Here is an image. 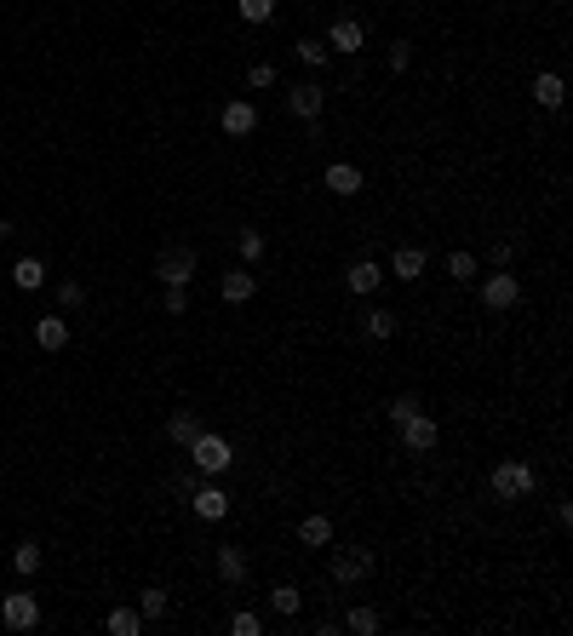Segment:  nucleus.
<instances>
[{"label": "nucleus", "mask_w": 573, "mask_h": 636, "mask_svg": "<svg viewBox=\"0 0 573 636\" xmlns=\"http://www.w3.org/2000/svg\"><path fill=\"white\" fill-rule=\"evenodd\" d=\"M103 625H110V636H138L143 631V613L138 608H110V620H103Z\"/></svg>", "instance_id": "393cba45"}, {"label": "nucleus", "mask_w": 573, "mask_h": 636, "mask_svg": "<svg viewBox=\"0 0 573 636\" xmlns=\"http://www.w3.org/2000/svg\"><path fill=\"white\" fill-rule=\"evenodd\" d=\"M373 574V550H333V579L338 585H362Z\"/></svg>", "instance_id": "1a4fd4ad"}, {"label": "nucleus", "mask_w": 573, "mask_h": 636, "mask_svg": "<svg viewBox=\"0 0 573 636\" xmlns=\"http://www.w3.org/2000/svg\"><path fill=\"white\" fill-rule=\"evenodd\" d=\"M229 631H236V636H259V631H264V620H259L252 608H241V613H229Z\"/></svg>", "instance_id": "c756f323"}, {"label": "nucleus", "mask_w": 573, "mask_h": 636, "mask_svg": "<svg viewBox=\"0 0 573 636\" xmlns=\"http://www.w3.org/2000/svg\"><path fill=\"white\" fill-rule=\"evenodd\" d=\"M218 292H224V304H247L252 292H259V275H252L247 264H236V270L218 275Z\"/></svg>", "instance_id": "9b49d317"}, {"label": "nucleus", "mask_w": 573, "mask_h": 636, "mask_svg": "<svg viewBox=\"0 0 573 636\" xmlns=\"http://www.w3.org/2000/svg\"><path fill=\"white\" fill-rule=\"evenodd\" d=\"M35 567H40V545H17V550H12V574H24V579H29Z\"/></svg>", "instance_id": "c85d7f7f"}, {"label": "nucleus", "mask_w": 573, "mask_h": 636, "mask_svg": "<svg viewBox=\"0 0 573 636\" xmlns=\"http://www.w3.org/2000/svg\"><path fill=\"white\" fill-rule=\"evenodd\" d=\"M322 184L333 189V196H345V201H350V196H362V184H367V178H362V166H350V161H333L327 173H322Z\"/></svg>", "instance_id": "f8f14e48"}, {"label": "nucleus", "mask_w": 573, "mask_h": 636, "mask_svg": "<svg viewBox=\"0 0 573 636\" xmlns=\"http://www.w3.org/2000/svg\"><path fill=\"white\" fill-rule=\"evenodd\" d=\"M367 338H396V315L390 310H373L367 315Z\"/></svg>", "instance_id": "7c9ffc66"}, {"label": "nucleus", "mask_w": 573, "mask_h": 636, "mask_svg": "<svg viewBox=\"0 0 573 636\" xmlns=\"http://www.w3.org/2000/svg\"><path fill=\"white\" fill-rule=\"evenodd\" d=\"M390 275H396V281H419V275H424V247H396Z\"/></svg>", "instance_id": "f3484780"}, {"label": "nucleus", "mask_w": 573, "mask_h": 636, "mask_svg": "<svg viewBox=\"0 0 573 636\" xmlns=\"http://www.w3.org/2000/svg\"><path fill=\"white\" fill-rule=\"evenodd\" d=\"M322 103H327V92H322V87H310V80L287 92V110L299 115V121H315V115H322Z\"/></svg>", "instance_id": "2eb2a0df"}, {"label": "nucleus", "mask_w": 573, "mask_h": 636, "mask_svg": "<svg viewBox=\"0 0 573 636\" xmlns=\"http://www.w3.org/2000/svg\"><path fill=\"white\" fill-rule=\"evenodd\" d=\"M0 275H6V264H0Z\"/></svg>", "instance_id": "58836bf2"}, {"label": "nucleus", "mask_w": 573, "mask_h": 636, "mask_svg": "<svg viewBox=\"0 0 573 636\" xmlns=\"http://www.w3.org/2000/svg\"><path fill=\"white\" fill-rule=\"evenodd\" d=\"M367 47V29L355 24V17H333V29H327V52H345V58H355Z\"/></svg>", "instance_id": "9d476101"}, {"label": "nucleus", "mask_w": 573, "mask_h": 636, "mask_svg": "<svg viewBox=\"0 0 573 636\" xmlns=\"http://www.w3.org/2000/svg\"><path fill=\"white\" fill-rule=\"evenodd\" d=\"M189 464H196L201 476H224L229 464H236V448H229L218 430H201L196 441H189Z\"/></svg>", "instance_id": "f03ea898"}, {"label": "nucleus", "mask_w": 573, "mask_h": 636, "mask_svg": "<svg viewBox=\"0 0 573 636\" xmlns=\"http://www.w3.org/2000/svg\"><path fill=\"white\" fill-rule=\"evenodd\" d=\"M378 281H385V270H378L373 259H355V264L345 270V287L355 292V299H367V292H378Z\"/></svg>", "instance_id": "ddd939ff"}, {"label": "nucleus", "mask_w": 573, "mask_h": 636, "mask_svg": "<svg viewBox=\"0 0 573 636\" xmlns=\"http://www.w3.org/2000/svg\"><path fill=\"white\" fill-rule=\"evenodd\" d=\"M155 275H161V287H189L196 281V247H166L155 259Z\"/></svg>", "instance_id": "7ed1b4c3"}, {"label": "nucleus", "mask_w": 573, "mask_h": 636, "mask_svg": "<svg viewBox=\"0 0 573 636\" xmlns=\"http://www.w3.org/2000/svg\"><path fill=\"white\" fill-rule=\"evenodd\" d=\"M270 608L281 613V620H292V613H304V590L299 585H275L270 590Z\"/></svg>", "instance_id": "412c9836"}, {"label": "nucleus", "mask_w": 573, "mask_h": 636, "mask_svg": "<svg viewBox=\"0 0 573 636\" xmlns=\"http://www.w3.org/2000/svg\"><path fill=\"white\" fill-rule=\"evenodd\" d=\"M236 12H241V24H270L275 0H236Z\"/></svg>", "instance_id": "bb28decb"}, {"label": "nucleus", "mask_w": 573, "mask_h": 636, "mask_svg": "<svg viewBox=\"0 0 573 636\" xmlns=\"http://www.w3.org/2000/svg\"><path fill=\"white\" fill-rule=\"evenodd\" d=\"M378 625H385V620H378V608H350L345 620H338V631H350V636H373Z\"/></svg>", "instance_id": "aec40b11"}, {"label": "nucleus", "mask_w": 573, "mask_h": 636, "mask_svg": "<svg viewBox=\"0 0 573 636\" xmlns=\"http://www.w3.org/2000/svg\"><path fill=\"white\" fill-rule=\"evenodd\" d=\"M562 98H568V87H562V75H557V69L534 75V103H539V110H562Z\"/></svg>", "instance_id": "dca6fc26"}, {"label": "nucleus", "mask_w": 573, "mask_h": 636, "mask_svg": "<svg viewBox=\"0 0 573 636\" xmlns=\"http://www.w3.org/2000/svg\"><path fill=\"white\" fill-rule=\"evenodd\" d=\"M385 63H390V69L401 75V69H408V63H413V47H408V40H396V47H390V58H385Z\"/></svg>", "instance_id": "c9c22d12"}, {"label": "nucleus", "mask_w": 573, "mask_h": 636, "mask_svg": "<svg viewBox=\"0 0 573 636\" xmlns=\"http://www.w3.org/2000/svg\"><path fill=\"white\" fill-rule=\"evenodd\" d=\"M189 511H196L201 522H224V516H229V493L207 476V487H196V493H189Z\"/></svg>", "instance_id": "6e6552de"}, {"label": "nucleus", "mask_w": 573, "mask_h": 636, "mask_svg": "<svg viewBox=\"0 0 573 636\" xmlns=\"http://www.w3.org/2000/svg\"><path fill=\"white\" fill-rule=\"evenodd\" d=\"M0 625H6V631H35L40 625L35 590H12V597H0Z\"/></svg>", "instance_id": "20e7f679"}, {"label": "nucleus", "mask_w": 573, "mask_h": 636, "mask_svg": "<svg viewBox=\"0 0 573 636\" xmlns=\"http://www.w3.org/2000/svg\"><path fill=\"white\" fill-rule=\"evenodd\" d=\"M299 539H304L310 550L333 545V516H304V522H299Z\"/></svg>", "instance_id": "4be33fe9"}, {"label": "nucleus", "mask_w": 573, "mask_h": 636, "mask_svg": "<svg viewBox=\"0 0 573 636\" xmlns=\"http://www.w3.org/2000/svg\"><path fill=\"white\" fill-rule=\"evenodd\" d=\"M448 275H453V281H476V259H471V252H453V259H448Z\"/></svg>", "instance_id": "473e14b6"}, {"label": "nucleus", "mask_w": 573, "mask_h": 636, "mask_svg": "<svg viewBox=\"0 0 573 636\" xmlns=\"http://www.w3.org/2000/svg\"><path fill=\"white\" fill-rule=\"evenodd\" d=\"M166 315H189V287H166Z\"/></svg>", "instance_id": "f704fd0d"}, {"label": "nucleus", "mask_w": 573, "mask_h": 636, "mask_svg": "<svg viewBox=\"0 0 573 636\" xmlns=\"http://www.w3.org/2000/svg\"><path fill=\"white\" fill-rule=\"evenodd\" d=\"M138 613H143V625H150V620H166V590H161V585H143V590H138Z\"/></svg>", "instance_id": "a878e982"}, {"label": "nucleus", "mask_w": 573, "mask_h": 636, "mask_svg": "<svg viewBox=\"0 0 573 636\" xmlns=\"http://www.w3.org/2000/svg\"><path fill=\"white\" fill-rule=\"evenodd\" d=\"M292 58H299L304 69H322V63H327L333 52H327V40H315V35H299V40H292Z\"/></svg>", "instance_id": "6ab92c4d"}, {"label": "nucleus", "mask_w": 573, "mask_h": 636, "mask_svg": "<svg viewBox=\"0 0 573 636\" xmlns=\"http://www.w3.org/2000/svg\"><path fill=\"white\" fill-rule=\"evenodd\" d=\"M396 430H401V441H408L413 453H430L436 441H441V424H436L430 413H424V408H419V413H408V419L396 424Z\"/></svg>", "instance_id": "423d86ee"}, {"label": "nucleus", "mask_w": 573, "mask_h": 636, "mask_svg": "<svg viewBox=\"0 0 573 636\" xmlns=\"http://www.w3.org/2000/svg\"><path fill=\"white\" fill-rule=\"evenodd\" d=\"M58 304H63V310L87 304V287H80V281H58Z\"/></svg>", "instance_id": "72a5a7b5"}, {"label": "nucleus", "mask_w": 573, "mask_h": 636, "mask_svg": "<svg viewBox=\"0 0 573 636\" xmlns=\"http://www.w3.org/2000/svg\"><path fill=\"white\" fill-rule=\"evenodd\" d=\"M408 413H419V396H396V401H390V424H401Z\"/></svg>", "instance_id": "e433bc0d"}, {"label": "nucleus", "mask_w": 573, "mask_h": 636, "mask_svg": "<svg viewBox=\"0 0 573 636\" xmlns=\"http://www.w3.org/2000/svg\"><path fill=\"white\" fill-rule=\"evenodd\" d=\"M196 436H201V419H196V413H173V419H166V441H178V448H189Z\"/></svg>", "instance_id": "5701e85b"}, {"label": "nucleus", "mask_w": 573, "mask_h": 636, "mask_svg": "<svg viewBox=\"0 0 573 636\" xmlns=\"http://www.w3.org/2000/svg\"><path fill=\"white\" fill-rule=\"evenodd\" d=\"M35 344L47 355H58L63 344H69V322H63V315H40V322H35Z\"/></svg>", "instance_id": "4468645a"}, {"label": "nucleus", "mask_w": 573, "mask_h": 636, "mask_svg": "<svg viewBox=\"0 0 573 636\" xmlns=\"http://www.w3.org/2000/svg\"><path fill=\"white\" fill-rule=\"evenodd\" d=\"M511 259H516V247L511 241H493V270H511Z\"/></svg>", "instance_id": "4c0bfd02"}, {"label": "nucleus", "mask_w": 573, "mask_h": 636, "mask_svg": "<svg viewBox=\"0 0 573 636\" xmlns=\"http://www.w3.org/2000/svg\"><path fill=\"white\" fill-rule=\"evenodd\" d=\"M236 247H241V259H247V264H259V259H264V229H241Z\"/></svg>", "instance_id": "cd10ccee"}, {"label": "nucleus", "mask_w": 573, "mask_h": 636, "mask_svg": "<svg viewBox=\"0 0 573 636\" xmlns=\"http://www.w3.org/2000/svg\"><path fill=\"white\" fill-rule=\"evenodd\" d=\"M516 299H522V281H516L511 270L482 275V304H487V310H516Z\"/></svg>", "instance_id": "39448f33"}, {"label": "nucleus", "mask_w": 573, "mask_h": 636, "mask_svg": "<svg viewBox=\"0 0 573 636\" xmlns=\"http://www.w3.org/2000/svg\"><path fill=\"white\" fill-rule=\"evenodd\" d=\"M487 487H493V499H527L539 487V476H534V464H522V459H504V464H493V476H487Z\"/></svg>", "instance_id": "f257e3e1"}, {"label": "nucleus", "mask_w": 573, "mask_h": 636, "mask_svg": "<svg viewBox=\"0 0 573 636\" xmlns=\"http://www.w3.org/2000/svg\"><path fill=\"white\" fill-rule=\"evenodd\" d=\"M6 275H12V287H24V292H40V287H47V264H40V259H17Z\"/></svg>", "instance_id": "a211bd4d"}, {"label": "nucleus", "mask_w": 573, "mask_h": 636, "mask_svg": "<svg viewBox=\"0 0 573 636\" xmlns=\"http://www.w3.org/2000/svg\"><path fill=\"white\" fill-rule=\"evenodd\" d=\"M247 87H252V92L275 87V63H270V58H264V63H252V69H247Z\"/></svg>", "instance_id": "2f4dec72"}, {"label": "nucleus", "mask_w": 573, "mask_h": 636, "mask_svg": "<svg viewBox=\"0 0 573 636\" xmlns=\"http://www.w3.org/2000/svg\"><path fill=\"white\" fill-rule=\"evenodd\" d=\"M218 126H224V138H252V132H259V110H252V98H229L218 110Z\"/></svg>", "instance_id": "0eeeda50"}, {"label": "nucleus", "mask_w": 573, "mask_h": 636, "mask_svg": "<svg viewBox=\"0 0 573 636\" xmlns=\"http://www.w3.org/2000/svg\"><path fill=\"white\" fill-rule=\"evenodd\" d=\"M218 579H224V585H247V556H241L236 545L218 550Z\"/></svg>", "instance_id": "b1692460"}]
</instances>
